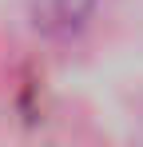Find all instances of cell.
Returning <instances> with one entry per match:
<instances>
[{"label":"cell","mask_w":143,"mask_h":147,"mask_svg":"<svg viewBox=\"0 0 143 147\" xmlns=\"http://www.w3.org/2000/svg\"><path fill=\"white\" fill-rule=\"evenodd\" d=\"M92 12V0H36V24L48 32H72Z\"/></svg>","instance_id":"1"}]
</instances>
